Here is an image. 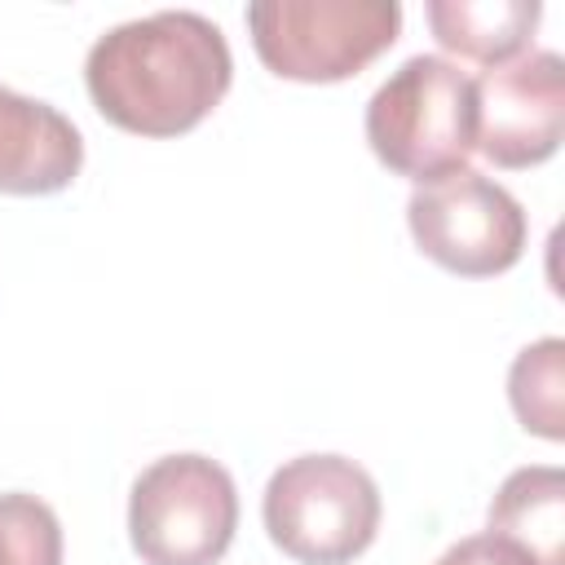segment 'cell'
<instances>
[{"instance_id":"cell-7","label":"cell","mask_w":565,"mask_h":565,"mask_svg":"<svg viewBox=\"0 0 565 565\" xmlns=\"http://www.w3.org/2000/svg\"><path fill=\"white\" fill-rule=\"evenodd\" d=\"M477 154L494 168H534L561 150L565 62L561 53H521L472 79Z\"/></svg>"},{"instance_id":"cell-4","label":"cell","mask_w":565,"mask_h":565,"mask_svg":"<svg viewBox=\"0 0 565 565\" xmlns=\"http://www.w3.org/2000/svg\"><path fill=\"white\" fill-rule=\"evenodd\" d=\"M256 57L296 84H340L366 71L402 31L397 0H256L247 4Z\"/></svg>"},{"instance_id":"cell-3","label":"cell","mask_w":565,"mask_h":565,"mask_svg":"<svg viewBox=\"0 0 565 565\" xmlns=\"http://www.w3.org/2000/svg\"><path fill=\"white\" fill-rule=\"evenodd\" d=\"M380 486L349 455L287 459L260 499L269 543L300 565H349L380 530Z\"/></svg>"},{"instance_id":"cell-10","label":"cell","mask_w":565,"mask_h":565,"mask_svg":"<svg viewBox=\"0 0 565 565\" xmlns=\"http://www.w3.org/2000/svg\"><path fill=\"white\" fill-rule=\"evenodd\" d=\"M486 530L516 543L534 565H565V477L561 468H516L490 499Z\"/></svg>"},{"instance_id":"cell-11","label":"cell","mask_w":565,"mask_h":565,"mask_svg":"<svg viewBox=\"0 0 565 565\" xmlns=\"http://www.w3.org/2000/svg\"><path fill=\"white\" fill-rule=\"evenodd\" d=\"M508 402L525 433L561 441L565 437V340L543 335L525 344L508 371Z\"/></svg>"},{"instance_id":"cell-8","label":"cell","mask_w":565,"mask_h":565,"mask_svg":"<svg viewBox=\"0 0 565 565\" xmlns=\"http://www.w3.org/2000/svg\"><path fill=\"white\" fill-rule=\"evenodd\" d=\"M84 168L79 128L49 102L0 84V194L40 199L66 190Z\"/></svg>"},{"instance_id":"cell-13","label":"cell","mask_w":565,"mask_h":565,"mask_svg":"<svg viewBox=\"0 0 565 565\" xmlns=\"http://www.w3.org/2000/svg\"><path fill=\"white\" fill-rule=\"evenodd\" d=\"M437 565H534V561L516 543L486 530V534H472V539H459L455 547H446Z\"/></svg>"},{"instance_id":"cell-12","label":"cell","mask_w":565,"mask_h":565,"mask_svg":"<svg viewBox=\"0 0 565 565\" xmlns=\"http://www.w3.org/2000/svg\"><path fill=\"white\" fill-rule=\"evenodd\" d=\"M0 565H62V525L44 499L0 494Z\"/></svg>"},{"instance_id":"cell-6","label":"cell","mask_w":565,"mask_h":565,"mask_svg":"<svg viewBox=\"0 0 565 565\" xmlns=\"http://www.w3.org/2000/svg\"><path fill=\"white\" fill-rule=\"evenodd\" d=\"M406 225L415 247L459 278H494L525 252V207L494 177L472 168L415 185L406 199Z\"/></svg>"},{"instance_id":"cell-5","label":"cell","mask_w":565,"mask_h":565,"mask_svg":"<svg viewBox=\"0 0 565 565\" xmlns=\"http://www.w3.org/2000/svg\"><path fill=\"white\" fill-rule=\"evenodd\" d=\"M234 530V477L207 455H163L132 481L128 539L141 565H216Z\"/></svg>"},{"instance_id":"cell-9","label":"cell","mask_w":565,"mask_h":565,"mask_svg":"<svg viewBox=\"0 0 565 565\" xmlns=\"http://www.w3.org/2000/svg\"><path fill=\"white\" fill-rule=\"evenodd\" d=\"M433 40L468 62L503 66L530 53V35L543 18L539 0H428Z\"/></svg>"},{"instance_id":"cell-1","label":"cell","mask_w":565,"mask_h":565,"mask_svg":"<svg viewBox=\"0 0 565 565\" xmlns=\"http://www.w3.org/2000/svg\"><path fill=\"white\" fill-rule=\"evenodd\" d=\"M234 57L221 26L190 9L132 18L93 40L84 84L97 115L137 137H181L230 93Z\"/></svg>"},{"instance_id":"cell-2","label":"cell","mask_w":565,"mask_h":565,"mask_svg":"<svg viewBox=\"0 0 565 565\" xmlns=\"http://www.w3.org/2000/svg\"><path fill=\"white\" fill-rule=\"evenodd\" d=\"M366 141L388 172L415 185L463 172L477 154L472 79L450 57H406L366 102Z\"/></svg>"}]
</instances>
